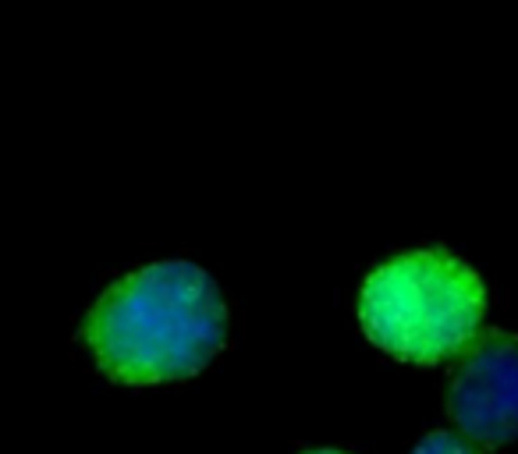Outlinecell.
<instances>
[{
    "mask_svg": "<svg viewBox=\"0 0 518 454\" xmlns=\"http://www.w3.org/2000/svg\"><path fill=\"white\" fill-rule=\"evenodd\" d=\"M103 376L128 387L189 380L228 345V302L189 259H160L110 284L82 320Z\"/></svg>",
    "mask_w": 518,
    "mask_h": 454,
    "instance_id": "obj_1",
    "label": "cell"
},
{
    "mask_svg": "<svg viewBox=\"0 0 518 454\" xmlns=\"http://www.w3.org/2000/svg\"><path fill=\"white\" fill-rule=\"evenodd\" d=\"M487 288L448 249H412L362 281L359 323L380 352L416 366L455 359L479 337Z\"/></svg>",
    "mask_w": 518,
    "mask_h": 454,
    "instance_id": "obj_2",
    "label": "cell"
},
{
    "mask_svg": "<svg viewBox=\"0 0 518 454\" xmlns=\"http://www.w3.org/2000/svg\"><path fill=\"white\" fill-rule=\"evenodd\" d=\"M448 415L483 447L518 440V334L487 330L462 352L448 384Z\"/></svg>",
    "mask_w": 518,
    "mask_h": 454,
    "instance_id": "obj_3",
    "label": "cell"
},
{
    "mask_svg": "<svg viewBox=\"0 0 518 454\" xmlns=\"http://www.w3.org/2000/svg\"><path fill=\"white\" fill-rule=\"evenodd\" d=\"M412 454H479V451L469 444V440L455 437V433H448V430H437V433H426Z\"/></svg>",
    "mask_w": 518,
    "mask_h": 454,
    "instance_id": "obj_4",
    "label": "cell"
},
{
    "mask_svg": "<svg viewBox=\"0 0 518 454\" xmlns=\"http://www.w3.org/2000/svg\"><path fill=\"white\" fill-rule=\"evenodd\" d=\"M306 454H345V451H330V447H323V451H306Z\"/></svg>",
    "mask_w": 518,
    "mask_h": 454,
    "instance_id": "obj_5",
    "label": "cell"
}]
</instances>
